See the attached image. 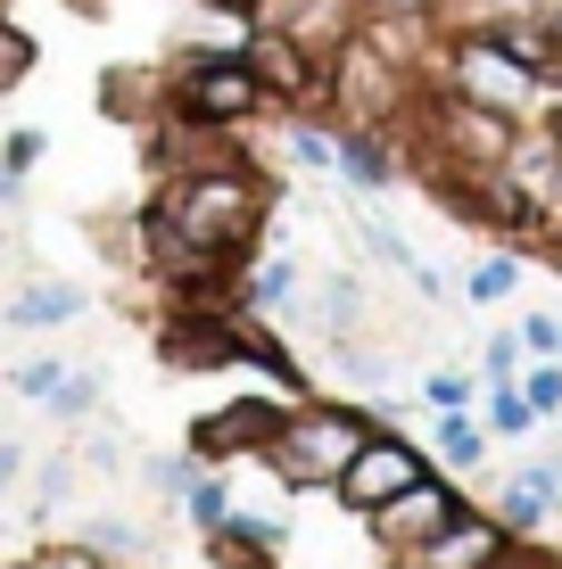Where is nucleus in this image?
<instances>
[{
  "instance_id": "nucleus-1",
  "label": "nucleus",
  "mask_w": 562,
  "mask_h": 569,
  "mask_svg": "<svg viewBox=\"0 0 562 569\" xmlns=\"http://www.w3.org/2000/svg\"><path fill=\"white\" fill-rule=\"evenodd\" d=\"M257 223H265V190L248 182L231 157H216V166H199V173H183V182L166 190V207H158V231H174V240H183L199 264L240 257V248L257 240Z\"/></svg>"
},
{
  "instance_id": "nucleus-2",
  "label": "nucleus",
  "mask_w": 562,
  "mask_h": 569,
  "mask_svg": "<svg viewBox=\"0 0 562 569\" xmlns=\"http://www.w3.org/2000/svg\"><path fill=\"white\" fill-rule=\"evenodd\" d=\"M364 438H373V421L347 413V405H298V413L274 429L265 462H274L289 487H339V470L356 462Z\"/></svg>"
},
{
  "instance_id": "nucleus-3",
  "label": "nucleus",
  "mask_w": 562,
  "mask_h": 569,
  "mask_svg": "<svg viewBox=\"0 0 562 569\" xmlns=\"http://www.w3.org/2000/svg\"><path fill=\"white\" fill-rule=\"evenodd\" d=\"M414 479H431V462H422L405 438H364L356 462L339 470V503H347V512H381V503L405 496Z\"/></svg>"
},
{
  "instance_id": "nucleus-4",
  "label": "nucleus",
  "mask_w": 562,
  "mask_h": 569,
  "mask_svg": "<svg viewBox=\"0 0 562 569\" xmlns=\"http://www.w3.org/2000/svg\"><path fill=\"white\" fill-rule=\"evenodd\" d=\"M455 91L480 100V108H496V116H513V108H530L538 74L521 67L505 42H455Z\"/></svg>"
},
{
  "instance_id": "nucleus-5",
  "label": "nucleus",
  "mask_w": 562,
  "mask_h": 569,
  "mask_svg": "<svg viewBox=\"0 0 562 569\" xmlns=\"http://www.w3.org/2000/svg\"><path fill=\"white\" fill-rule=\"evenodd\" d=\"M265 91L257 74H248V58H199V67L183 74V116L190 124H231V116H248Z\"/></svg>"
},
{
  "instance_id": "nucleus-6",
  "label": "nucleus",
  "mask_w": 562,
  "mask_h": 569,
  "mask_svg": "<svg viewBox=\"0 0 562 569\" xmlns=\"http://www.w3.org/2000/svg\"><path fill=\"white\" fill-rule=\"evenodd\" d=\"M438 132H447V149H455L472 173H496V166H513V124H505L496 108L463 100V91H455L447 108H438Z\"/></svg>"
},
{
  "instance_id": "nucleus-7",
  "label": "nucleus",
  "mask_w": 562,
  "mask_h": 569,
  "mask_svg": "<svg viewBox=\"0 0 562 569\" xmlns=\"http://www.w3.org/2000/svg\"><path fill=\"white\" fill-rule=\"evenodd\" d=\"M373 520H381V537H390V545H405V553H414V545H431L447 520H463V503H455V487H438V479H414L405 496H390V503H381Z\"/></svg>"
},
{
  "instance_id": "nucleus-8",
  "label": "nucleus",
  "mask_w": 562,
  "mask_h": 569,
  "mask_svg": "<svg viewBox=\"0 0 562 569\" xmlns=\"http://www.w3.org/2000/svg\"><path fill=\"white\" fill-rule=\"evenodd\" d=\"M274 429H282V413L265 397H240V405H224V413H207L199 429H190V446H199V455H248V446H274Z\"/></svg>"
},
{
  "instance_id": "nucleus-9",
  "label": "nucleus",
  "mask_w": 562,
  "mask_h": 569,
  "mask_svg": "<svg viewBox=\"0 0 562 569\" xmlns=\"http://www.w3.org/2000/svg\"><path fill=\"white\" fill-rule=\"evenodd\" d=\"M505 561V528H489V520H447L431 545H414V569H496Z\"/></svg>"
},
{
  "instance_id": "nucleus-10",
  "label": "nucleus",
  "mask_w": 562,
  "mask_h": 569,
  "mask_svg": "<svg viewBox=\"0 0 562 569\" xmlns=\"http://www.w3.org/2000/svg\"><path fill=\"white\" fill-rule=\"evenodd\" d=\"M248 74H257V91H282V100H306V91H315V58L289 42V33H257V42H248Z\"/></svg>"
},
{
  "instance_id": "nucleus-11",
  "label": "nucleus",
  "mask_w": 562,
  "mask_h": 569,
  "mask_svg": "<svg viewBox=\"0 0 562 569\" xmlns=\"http://www.w3.org/2000/svg\"><path fill=\"white\" fill-rule=\"evenodd\" d=\"M554 470L546 462H530V470H521V479H513V496H505V528H538V520H546V503H554Z\"/></svg>"
},
{
  "instance_id": "nucleus-12",
  "label": "nucleus",
  "mask_w": 562,
  "mask_h": 569,
  "mask_svg": "<svg viewBox=\"0 0 562 569\" xmlns=\"http://www.w3.org/2000/svg\"><path fill=\"white\" fill-rule=\"evenodd\" d=\"M231 356H240V330H207V322L174 330V363H231Z\"/></svg>"
},
{
  "instance_id": "nucleus-13",
  "label": "nucleus",
  "mask_w": 562,
  "mask_h": 569,
  "mask_svg": "<svg viewBox=\"0 0 562 569\" xmlns=\"http://www.w3.org/2000/svg\"><path fill=\"white\" fill-rule=\"evenodd\" d=\"M75 313H83V289L75 281H42V289L17 298V322H75Z\"/></svg>"
},
{
  "instance_id": "nucleus-14",
  "label": "nucleus",
  "mask_w": 562,
  "mask_h": 569,
  "mask_svg": "<svg viewBox=\"0 0 562 569\" xmlns=\"http://www.w3.org/2000/svg\"><path fill=\"white\" fill-rule=\"evenodd\" d=\"M463 289H472V306H496V298H513V289H521V264L513 257H489V264H472V281H463Z\"/></svg>"
},
{
  "instance_id": "nucleus-15",
  "label": "nucleus",
  "mask_w": 562,
  "mask_h": 569,
  "mask_svg": "<svg viewBox=\"0 0 562 569\" xmlns=\"http://www.w3.org/2000/svg\"><path fill=\"white\" fill-rule=\"evenodd\" d=\"M91 397H100V380H91V371H58L50 413H58V421H83V413H91Z\"/></svg>"
},
{
  "instance_id": "nucleus-16",
  "label": "nucleus",
  "mask_w": 562,
  "mask_h": 569,
  "mask_svg": "<svg viewBox=\"0 0 562 569\" xmlns=\"http://www.w3.org/2000/svg\"><path fill=\"white\" fill-rule=\"evenodd\" d=\"M521 397H530V413H562V363H546L538 356V371H521Z\"/></svg>"
},
{
  "instance_id": "nucleus-17",
  "label": "nucleus",
  "mask_w": 562,
  "mask_h": 569,
  "mask_svg": "<svg viewBox=\"0 0 562 569\" xmlns=\"http://www.w3.org/2000/svg\"><path fill=\"white\" fill-rule=\"evenodd\" d=\"M480 446H489V438H480V429L463 421V413L438 421V455H447V462H480Z\"/></svg>"
},
{
  "instance_id": "nucleus-18",
  "label": "nucleus",
  "mask_w": 562,
  "mask_h": 569,
  "mask_svg": "<svg viewBox=\"0 0 562 569\" xmlns=\"http://www.w3.org/2000/svg\"><path fill=\"white\" fill-rule=\"evenodd\" d=\"M183 496H190V512H199V528H224V520H231V496H224V479H190Z\"/></svg>"
},
{
  "instance_id": "nucleus-19",
  "label": "nucleus",
  "mask_w": 562,
  "mask_h": 569,
  "mask_svg": "<svg viewBox=\"0 0 562 569\" xmlns=\"http://www.w3.org/2000/svg\"><path fill=\"white\" fill-rule=\"evenodd\" d=\"M289 298H298V264L274 257V264L257 272V306H289Z\"/></svg>"
},
{
  "instance_id": "nucleus-20",
  "label": "nucleus",
  "mask_w": 562,
  "mask_h": 569,
  "mask_svg": "<svg viewBox=\"0 0 562 569\" xmlns=\"http://www.w3.org/2000/svg\"><path fill=\"white\" fill-rule=\"evenodd\" d=\"M26 74H33V42L0 26V91H9V83H26Z\"/></svg>"
},
{
  "instance_id": "nucleus-21",
  "label": "nucleus",
  "mask_w": 562,
  "mask_h": 569,
  "mask_svg": "<svg viewBox=\"0 0 562 569\" xmlns=\"http://www.w3.org/2000/svg\"><path fill=\"white\" fill-rule=\"evenodd\" d=\"M521 347H530V356H562V322L554 313H530V322H521Z\"/></svg>"
},
{
  "instance_id": "nucleus-22",
  "label": "nucleus",
  "mask_w": 562,
  "mask_h": 569,
  "mask_svg": "<svg viewBox=\"0 0 562 569\" xmlns=\"http://www.w3.org/2000/svg\"><path fill=\"white\" fill-rule=\"evenodd\" d=\"M33 157H42V132H9V141H0V166L9 173H26Z\"/></svg>"
},
{
  "instance_id": "nucleus-23",
  "label": "nucleus",
  "mask_w": 562,
  "mask_h": 569,
  "mask_svg": "<svg viewBox=\"0 0 562 569\" xmlns=\"http://www.w3.org/2000/svg\"><path fill=\"white\" fill-rule=\"evenodd\" d=\"M489 380H496V388H513V380H521V347H513V339H496V347H489Z\"/></svg>"
},
{
  "instance_id": "nucleus-24",
  "label": "nucleus",
  "mask_w": 562,
  "mask_h": 569,
  "mask_svg": "<svg viewBox=\"0 0 562 569\" xmlns=\"http://www.w3.org/2000/svg\"><path fill=\"white\" fill-rule=\"evenodd\" d=\"M431 405H438V413H463V405H472V388H463L455 371H438V380H431Z\"/></svg>"
},
{
  "instance_id": "nucleus-25",
  "label": "nucleus",
  "mask_w": 562,
  "mask_h": 569,
  "mask_svg": "<svg viewBox=\"0 0 562 569\" xmlns=\"http://www.w3.org/2000/svg\"><path fill=\"white\" fill-rule=\"evenodd\" d=\"M289 157H298V166H332V141H323V132H289Z\"/></svg>"
},
{
  "instance_id": "nucleus-26",
  "label": "nucleus",
  "mask_w": 562,
  "mask_h": 569,
  "mask_svg": "<svg viewBox=\"0 0 562 569\" xmlns=\"http://www.w3.org/2000/svg\"><path fill=\"white\" fill-rule=\"evenodd\" d=\"M17 388H26V397H50V388H58V363H26V371H17Z\"/></svg>"
},
{
  "instance_id": "nucleus-27",
  "label": "nucleus",
  "mask_w": 562,
  "mask_h": 569,
  "mask_svg": "<svg viewBox=\"0 0 562 569\" xmlns=\"http://www.w3.org/2000/svg\"><path fill=\"white\" fill-rule=\"evenodd\" d=\"M26 569H100V561H91V553H33Z\"/></svg>"
},
{
  "instance_id": "nucleus-28",
  "label": "nucleus",
  "mask_w": 562,
  "mask_h": 569,
  "mask_svg": "<svg viewBox=\"0 0 562 569\" xmlns=\"http://www.w3.org/2000/svg\"><path fill=\"white\" fill-rule=\"evenodd\" d=\"M17 470H26V455H17V446H0V487H9Z\"/></svg>"
},
{
  "instance_id": "nucleus-29",
  "label": "nucleus",
  "mask_w": 562,
  "mask_h": 569,
  "mask_svg": "<svg viewBox=\"0 0 562 569\" xmlns=\"http://www.w3.org/2000/svg\"><path fill=\"white\" fill-rule=\"evenodd\" d=\"M381 9H397V17H414V9H431V0H381Z\"/></svg>"
},
{
  "instance_id": "nucleus-30",
  "label": "nucleus",
  "mask_w": 562,
  "mask_h": 569,
  "mask_svg": "<svg viewBox=\"0 0 562 569\" xmlns=\"http://www.w3.org/2000/svg\"><path fill=\"white\" fill-rule=\"evenodd\" d=\"M546 33H554V50H562V9H554V17H546Z\"/></svg>"
},
{
  "instance_id": "nucleus-31",
  "label": "nucleus",
  "mask_w": 562,
  "mask_h": 569,
  "mask_svg": "<svg viewBox=\"0 0 562 569\" xmlns=\"http://www.w3.org/2000/svg\"><path fill=\"white\" fill-rule=\"evenodd\" d=\"M554 149H562V124H554Z\"/></svg>"
},
{
  "instance_id": "nucleus-32",
  "label": "nucleus",
  "mask_w": 562,
  "mask_h": 569,
  "mask_svg": "<svg viewBox=\"0 0 562 569\" xmlns=\"http://www.w3.org/2000/svg\"><path fill=\"white\" fill-rule=\"evenodd\" d=\"M496 569H513V561H496Z\"/></svg>"
}]
</instances>
